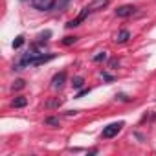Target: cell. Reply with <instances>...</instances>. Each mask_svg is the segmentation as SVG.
<instances>
[{"label": "cell", "mask_w": 156, "mask_h": 156, "mask_svg": "<svg viewBox=\"0 0 156 156\" xmlns=\"http://www.w3.org/2000/svg\"><path fill=\"white\" fill-rule=\"evenodd\" d=\"M107 59V51H99L98 55H94V61L96 62H101V61H105Z\"/></svg>", "instance_id": "9a60e30c"}, {"label": "cell", "mask_w": 156, "mask_h": 156, "mask_svg": "<svg viewBox=\"0 0 156 156\" xmlns=\"http://www.w3.org/2000/svg\"><path fill=\"white\" fill-rule=\"evenodd\" d=\"M103 79H107V81H114V77L108 75V73H103Z\"/></svg>", "instance_id": "d6986e66"}, {"label": "cell", "mask_w": 156, "mask_h": 156, "mask_svg": "<svg viewBox=\"0 0 156 156\" xmlns=\"http://www.w3.org/2000/svg\"><path fill=\"white\" fill-rule=\"evenodd\" d=\"M110 66H112V68L118 66V59H112V61H110Z\"/></svg>", "instance_id": "ffe728a7"}, {"label": "cell", "mask_w": 156, "mask_h": 156, "mask_svg": "<svg viewBox=\"0 0 156 156\" xmlns=\"http://www.w3.org/2000/svg\"><path fill=\"white\" fill-rule=\"evenodd\" d=\"M22 44H24V35H19V37H15V41H13V48H15V50H19Z\"/></svg>", "instance_id": "8fae6325"}, {"label": "cell", "mask_w": 156, "mask_h": 156, "mask_svg": "<svg viewBox=\"0 0 156 156\" xmlns=\"http://www.w3.org/2000/svg\"><path fill=\"white\" fill-rule=\"evenodd\" d=\"M24 87H26V81H24V79H17V81L11 85L13 90H20V88H24Z\"/></svg>", "instance_id": "7c38bea8"}, {"label": "cell", "mask_w": 156, "mask_h": 156, "mask_svg": "<svg viewBox=\"0 0 156 156\" xmlns=\"http://www.w3.org/2000/svg\"><path fill=\"white\" fill-rule=\"evenodd\" d=\"M50 35H51V31H50V30H46V31H44V33H41V35H39V37H37V39H39V41H41V42H42V41H46V39H48V37H50Z\"/></svg>", "instance_id": "2e32d148"}, {"label": "cell", "mask_w": 156, "mask_h": 156, "mask_svg": "<svg viewBox=\"0 0 156 156\" xmlns=\"http://www.w3.org/2000/svg\"><path fill=\"white\" fill-rule=\"evenodd\" d=\"M88 13H90V9H88V6H87V8H85V9H83L79 15L75 17V19H72V20L66 24V28H68V30H72V28H75V26H79V24H81V22H83L87 17H88Z\"/></svg>", "instance_id": "3957f363"}, {"label": "cell", "mask_w": 156, "mask_h": 156, "mask_svg": "<svg viewBox=\"0 0 156 156\" xmlns=\"http://www.w3.org/2000/svg\"><path fill=\"white\" fill-rule=\"evenodd\" d=\"M108 2H110V0H92V2L88 4V9H90V11L103 9V8H107V6H108Z\"/></svg>", "instance_id": "8992f818"}, {"label": "cell", "mask_w": 156, "mask_h": 156, "mask_svg": "<svg viewBox=\"0 0 156 156\" xmlns=\"http://www.w3.org/2000/svg\"><path fill=\"white\" fill-rule=\"evenodd\" d=\"M64 81H66V72H57V73L53 75V79H51V88H53V90L62 88Z\"/></svg>", "instance_id": "277c9868"}, {"label": "cell", "mask_w": 156, "mask_h": 156, "mask_svg": "<svg viewBox=\"0 0 156 156\" xmlns=\"http://www.w3.org/2000/svg\"><path fill=\"white\" fill-rule=\"evenodd\" d=\"M83 85H85V79H83L81 75H75L73 79H72V87H73L75 90H77V88H83Z\"/></svg>", "instance_id": "9c48e42d"}, {"label": "cell", "mask_w": 156, "mask_h": 156, "mask_svg": "<svg viewBox=\"0 0 156 156\" xmlns=\"http://www.w3.org/2000/svg\"><path fill=\"white\" fill-rule=\"evenodd\" d=\"M66 4H68V0H57V2H55V8H57V9H62Z\"/></svg>", "instance_id": "e0dca14e"}, {"label": "cell", "mask_w": 156, "mask_h": 156, "mask_svg": "<svg viewBox=\"0 0 156 156\" xmlns=\"http://www.w3.org/2000/svg\"><path fill=\"white\" fill-rule=\"evenodd\" d=\"M44 123L50 125V127H59V118H46Z\"/></svg>", "instance_id": "4fadbf2b"}, {"label": "cell", "mask_w": 156, "mask_h": 156, "mask_svg": "<svg viewBox=\"0 0 156 156\" xmlns=\"http://www.w3.org/2000/svg\"><path fill=\"white\" fill-rule=\"evenodd\" d=\"M26 105H28V99L22 98V96H20V98H15V99L11 101V107H15V108H22V107H26Z\"/></svg>", "instance_id": "ba28073f"}, {"label": "cell", "mask_w": 156, "mask_h": 156, "mask_svg": "<svg viewBox=\"0 0 156 156\" xmlns=\"http://www.w3.org/2000/svg\"><path fill=\"white\" fill-rule=\"evenodd\" d=\"M61 105H62V99L55 98V99H50V101L46 103V108H59Z\"/></svg>", "instance_id": "30bf717a"}, {"label": "cell", "mask_w": 156, "mask_h": 156, "mask_svg": "<svg viewBox=\"0 0 156 156\" xmlns=\"http://www.w3.org/2000/svg\"><path fill=\"white\" fill-rule=\"evenodd\" d=\"M134 11H136V8H134V6H130V4H125V6H119V8L116 9V15H118L119 19H125V17H130Z\"/></svg>", "instance_id": "5b68a950"}, {"label": "cell", "mask_w": 156, "mask_h": 156, "mask_svg": "<svg viewBox=\"0 0 156 156\" xmlns=\"http://www.w3.org/2000/svg\"><path fill=\"white\" fill-rule=\"evenodd\" d=\"M77 42V37H64L62 39V44L64 46H72V44H75Z\"/></svg>", "instance_id": "5bb4252c"}, {"label": "cell", "mask_w": 156, "mask_h": 156, "mask_svg": "<svg viewBox=\"0 0 156 156\" xmlns=\"http://www.w3.org/2000/svg\"><path fill=\"white\" fill-rule=\"evenodd\" d=\"M66 114H68V116H75V114H77V110H68Z\"/></svg>", "instance_id": "44dd1931"}, {"label": "cell", "mask_w": 156, "mask_h": 156, "mask_svg": "<svg viewBox=\"0 0 156 156\" xmlns=\"http://www.w3.org/2000/svg\"><path fill=\"white\" fill-rule=\"evenodd\" d=\"M88 92H90V88H83V90H81L79 94H77V96H75V98H77V99H79V98H83V96H87Z\"/></svg>", "instance_id": "ac0fdd59"}, {"label": "cell", "mask_w": 156, "mask_h": 156, "mask_svg": "<svg viewBox=\"0 0 156 156\" xmlns=\"http://www.w3.org/2000/svg\"><path fill=\"white\" fill-rule=\"evenodd\" d=\"M31 6L39 11H50L55 6V0H31Z\"/></svg>", "instance_id": "7a4b0ae2"}, {"label": "cell", "mask_w": 156, "mask_h": 156, "mask_svg": "<svg viewBox=\"0 0 156 156\" xmlns=\"http://www.w3.org/2000/svg\"><path fill=\"white\" fill-rule=\"evenodd\" d=\"M129 37H130L129 30H121V31L116 35V42H118V44H123V42H127V41H129Z\"/></svg>", "instance_id": "52a82bcc"}, {"label": "cell", "mask_w": 156, "mask_h": 156, "mask_svg": "<svg viewBox=\"0 0 156 156\" xmlns=\"http://www.w3.org/2000/svg\"><path fill=\"white\" fill-rule=\"evenodd\" d=\"M123 129V121H116V123H110V125H107L105 129H103V132H101V138H105V140H108V138H114V136H118V132Z\"/></svg>", "instance_id": "6da1fadb"}]
</instances>
